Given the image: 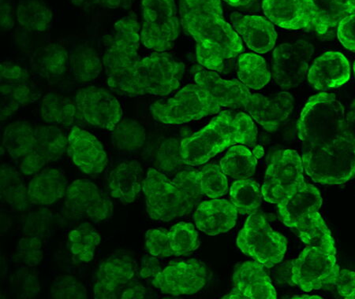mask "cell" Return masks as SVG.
I'll return each instance as SVG.
<instances>
[{"mask_svg":"<svg viewBox=\"0 0 355 299\" xmlns=\"http://www.w3.org/2000/svg\"><path fill=\"white\" fill-rule=\"evenodd\" d=\"M181 24L196 40L197 60L221 72L227 61L243 51L241 39L223 16L221 0H180Z\"/></svg>","mask_w":355,"mask_h":299,"instance_id":"obj_1","label":"cell"},{"mask_svg":"<svg viewBox=\"0 0 355 299\" xmlns=\"http://www.w3.org/2000/svg\"><path fill=\"white\" fill-rule=\"evenodd\" d=\"M193 74L196 84L209 91L220 107L248 112L269 132L277 131L293 112L294 98L288 91L274 96L252 93L239 80L223 79L202 66H194Z\"/></svg>","mask_w":355,"mask_h":299,"instance_id":"obj_2","label":"cell"},{"mask_svg":"<svg viewBox=\"0 0 355 299\" xmlns=\"http://www.w3.org/2000/svg\"><path fill=\"white\" fill-rule=\"evenodd\" d=\"M257 129L253 118L243 112L223 111L197 134L180 143L183 162L187 165L205 164L233 145L256 146Z\"/></svg>","mask_w":355,"mask_h":299,"instance_id":"obj_3","label":"cell"},{"mask_svg":"<svg viewBox=\"0 0 355 299\" xmlns=\"http://www.w3.org/2000/svg\"><path fill=\"white\" fill-rule=\"evenodd\" d=\"M142 191L148 216L162 222L190 214L203 195L199 171L194 170L181 171L170 179L163 172L151 168L143 181Z\"/></svg>","mask_w":355,"mask_h":299,"instance_id":"obj_4","label":"cell"},{"mask_svg":"<svg viewBox=\"0 0 355 299\" xmlns=\"http://www.w3.org/2000/svg\"><path fill=\"white\" fill-rule=\"evenodd\" d=\"M297 126L302 161L329 151L349 132L345 107L335 95L328 93L308 100Z\"/></svg>","mask_w":355,"mask_h":299,"instance_id":"obj_5","label":"cell"},{"mask_svg":"<svg viewBox=\"0 0 355 299\" xmlns=\"http://www.w3.org/2000/svg\"><path fill=\"white\" fill-rule=\"evenodd\" d=\"M322 205L318 189L306 183L299 192L277 205L278 215L306 245L335 246L330 230L319 214Z\"/></svg>","mask_w":355,"mask_h":299,"instance_id":"obj_6","label":"cell"},{"mask_svg":"<svg viewBox=\"0 0 355 299\" xmlns=\"http://www.w3.org/2000/svg\"><path fill=\"white\" fill-rule=\"evenodd\" d=\"M141 32L134 12L123 17L114 26L113 35L105 40L107 49L103 60L107 84L111 90L124 96L131 73L139 61Z\"/></svg>","mask_w":355,"mask_h":299,"instance_id":"obj_7","label":"cell"},{"mask_svg":"<svg viewBox=\"0 0 355 299\" xmlns=\"http://www.w3.org/2000/svg\"><path fill=\"white\" fill-rule=\"evenodd\" d=\"M184 72L183 63L168 53L143 57L131 73L124 96H168L180 87Z\"/></svg>","mask_w":355,"mask_h":299,"instance_id":"obj_8","label":"cell"},{"mask_svg":"<svg viewBox=\"0 0 355 299\" xmlns=\"http://www.w3.org/2000/svg\"><path fill=\"white\" fill-rule=\"evenodd\" d=\"M340 269L336 246H308L292 262V284L305 292L335 287Z\"/></svg>","mask_w":355,"mask_h":299,"instance_id":"obj_9","label":"cell"},{"mask_svg":"<svg viewBox=\"0 0 355 299\" xmlns=\"http://www.w3.org/2000/svg\"><path fill=\"white\" fill-rule=\"evenodd\" d=\"M150 110L157 122L181 125L218 114L220 106L209 91L197 84H191L167 101L153 103Z\"/></svg>","mask_w":355,"mask_h":299,"instance_id":"obj_10","label":"cell"},{"mask_svg":"<svg viewBox=\"0 0 355 299\" xmlns=\"http://www.w3.org/2000/svg\"><path fill=\"white\" fill-rule=\"evenodd\" d=\"M237 245L243 254L271 269L283 261L288 242L283 235L274 231L264 216L255 212L239 232Z\"/></svg>","mask_w":355,"mask_h":299,"instance_id":"obj_11","label":"cell"},{"mask_svg":"<svg viewBox=\"0 0 355 299\" xmlns=\"http://www.w3.org/2000/svg\"><path fill=\"white\" fill-rule=\"evenodd\" d=\"M304 167L299 153L280 150L272 156L261 187L266 202L279 204L294 195L305 185Z\"/></svg>","mask_w":355,"mask_h":299,"instance_id":"obj_12","label":"cell"},{"mask_svg":"<svg viewBox=\"0 0 355 299\" xmlns=\"http://www.w3.org/2000/svg\"><path fill=\"white\" fill-rule=\"evenodd\" d=\"M307 175L320 185H342L355 175V138L347 134L328 152L302 161Z\"/></svg>","mask_w":355,"mask_h":299,"instance_id":"obj_13","label":"cell"},{"mask_svg":"<svg viewBox=\"0 0 355 299\" xmlns=\"http://www.w3.org/2000/svg\"><path fill=\"white\" fill-rule=\"evenodd\" d=\"M141 42L146 48L163 53L180 35L175 0H142Z\"/></svg>","mask_w":355,"mask_h":299,"instance_id":"obj_14","label":"cell"},{"mask_svg":"<svg viewBox=\"0 0 355 299\" xmlns=\"http://www.w3.org/2000/svg\"><path fill=\"white\" fill-rule=\"evenodd\" d=\"M313 53V46L305 40L284 43L274 50L273 77L280 88L289 90L304 82Z\"/></svg>","mask_w":355,"mask_h":299,"instance_id":"obj_15","label":"cell"},{"mask_svg":"<svg viewBox=\"0 0 355 299\" xmlns=\"http://www.w3.org/2000/svg\"><path fill=\"white\" fill-rule=\"evenodd\" d=\"M76 103L85 122L92 127L112 131L122 120L123 110L116 96L96 86L78 91Z\"/></svg>","mask_w":355,"mask_h":299,"instance_id":"obj_16","label":"cell"},{"mask_svg":"<svg viewBox=\"0 0 355 299\" xmlns=\"http://www.w3.org/2000/svg\"><path fill=\"white\" fill-rule=\"evenodd\" d=\"M208 283V269L196 260L182 261L162 269L152 284L159 291L173 296L196 294Z\"/></svg>","mask_w":355,"mask_h":299,"instance_id":"obj_17","label":"cell"},{"mask_svg":"<svg viewBox=\"0 0 355 299\" xmlns=\"http://www.w3.org/2000/svg\"><path fill=\"white\" fill-rule=\"evenodd\" d=\"M65 206L73 217H87L95 223L105 221L112 215L111 199L89 180L74 181L67 187Z\"/></svg>","mask_w":355,"mask_h":299,"instance_id":"obj_18","label":"cell"},{"mask_svg":"<svg viewBox=\"0 0 355 299\" xmlns=\"http://www.w3.org/2000/svg\"><path fill=\"white\" fill-rule=\"evenodd\" d=\"M35 142L32 152L19 163V169L26 176L35 175L46 165L59 160L68 145L64 131L56 126L34 127Z\"/></svg>","mask_w":355,"mask_h":299,"instance_id":"obj_19","label":"cell"},{"mask_svg":"<svg viewBox=\"0 0 355 299\" xmlns=\"http://www.w3.org/2000/svg\"><path fill=\"white\" fill-rule=\"evenodd\" d=\"M265 266L259 262L239 264L233 274L232 289L225 299H276L277 294Z\"/></svg>","mask_w":355,"mask_h":299,"instance_id":"obj_20","label":"cell"},{"mask_svg":"<svg viewBox=\"0 0 355 299\" xmlns=\"http://www.w3.org/2000/svg\"><path fill=\"white\" fill-rule=\"evenodd\" d=\"M136 264L127 255H112L99 267L94 286L97 299H116L121 296L125 287L134 278Z\"/></svg>","mask_w":355,"mask_h":299,"instance_id":"obj_21","label":"cell"},{"mask_svg":"<svg viewBox=\"0 0 355 299\" xmlns=\"http://www.w3.org/2000/svg\"><path fill=\"white\" fill-rule=\"evenodd\" d=\"M69 154L77 167L88 175H97L105 170L107 156L104 147L89 131L78 126L68 136Z\"/></svg>","mask_w":355,"mask_h":299,"instance_id":"obj_22","label":"cell"},{"mask_svg":"<svg viewBox=\"0 0 355 299\" xmlns=\"http://www.w3.org/2000/svg\"><path fill=\"white\" fill-rule=\"evenodd\" d=\"M231 21L238 35L254 53H267L276 45L277 33L273 23L264 17L234 12Z\"/></svg>","mask_w":355,"mask_h":299,"instance_id":"obj_23","label":"cell"},{"mask_svg":"<svg viewBox=\"0 0 355 299\" xmlns=\"http://www.w3.org/2000/svg\"><path fill=\"white\" fill-rule=\"evenodd\" d=\"M350 78V63L345 55L336 51H328L318 57L308 72L309 82L318 91L339 88Z\"/></svg>","mask_w":355,"mask_h":299,"instance_id":"obj_24","label":"cell"},{"mask_svg":"<svg viewBox=\"0 0 355 299\" xmlns=\"http://www.w3.org/2000/svg\"><path fill=\"white\" fill-rule=\"evenodd\" d=\"M238 211L232 202L213 199L200 203L193 219L200 231L216 235L230 231L236 224Z\"/></svg>","mask_w":355,"mask_h":299,"instance_id":"obj_25","label":"cell"},{"mask_svg":"<svg viewBox=\"0 0 355 299\" xmlns=\"http://www.w3.org/2000/svg\"><path fill=\"white\" fill-rule=\"evenodd\" d=\"M262 8L269 21L285 30L310 28L306 0H263Z\"/></svg>","mask_w":355,"mask_h":299,"instance_id":"obj_26","label":"cell"},{"mask_svg":"<svg viewBox=\"0 0 355 299\" xmlns=\"http://www.w3.org/2000/svg\"><path fill=\"white\" fill-rule=\"evenodd\" d=\"M143 170L135 160L119 164L110 175V190L112 197L123 205L135 202L142 188Z\"/></svg>","mask_w":355,"mask_h":299,"instance_id":"obj_27","label":"cell"},{"mask_svg":"<svg viewBox=\"0 0 355 299\" xmlns=\"http://www.w3.org/2000/svg\"><path fill=\"white\" fill-rule=\"evenodd\" d=\"M67 189L64 172L57 168H45L38 172L28 183V199L31 204L51 205L65 197Z\"/></svg>","mask_w":355,"mask_h":299,"instance_id":"obj_28","label":"cell"},{"mask_svg":"<svg viewBox=\"0 0 355 299\" xmlns=\"http://www.w3.org/2000/svg\"><path fill=\"white\" fill-rule=\"evenodd\" d=\"M311 25L309 30L324 35L351 11L341 0H306Z\"/></svg>","mask_w":355,"mask_h":299,"instance_id":"obj_29","label":"cell"},{"mask_svg":"<svg viewBox=\"0 0 355 299\" xmlns=\"http://www.w3.org/2000/svg\"><path fill=\"white\" fill-rule=\"evenodd\" d=\"M0 194L1 201L15 210L25 211L31 203L28 188L23 183L19 172L6 163L1 165Z\"/></svg>","mask_w":355,"mask_h":299,"instance_id":"obj_30","label":"cell"},{"mask_svg":"<svg viewBox=\"0 0 355 299\" xmlns=\"http://www.w3.org/2000/svg\"><path fill=\"white\" fill-rule=\"evenodd\" d=\"M34 142V128L25 120L10 124L3 132V145L10 157L18 163L32 152Z\"/></svg>","mask_w":355,"mask_h":299,"instance_id":"obj_31","label":"cell"},{"mask_svg":"<svg viewBox=\"0 0 355 299\" xmlns=\"http://www.w3.org/2000/svg\"><path fill=\"white\" fill-rule=\"evenodd\" d=\"M53 19V11L43 0H20L17 8V19L28 32H45Z\"/></svg>","mask_w":355,"mask_h":299,"instance_id":"obj_32","label":"cell"},{"mask_svg":"<svg viewBox=\"0 0 355 299\" xmlns=\"http://www.w3.org/2000/svg\"><path fill=\"white\" fill-rule=\"evenodd\" d=\"M272 73L262 57L255 53L239 55L238 78L248 89L260 90L270 82Z\"/></svg>","mask_w":355,"mask_h":299,"instance_id":"obj_33","label":"cell"},{"mask_svg":"<svg viewBox=\"0 0 355 299\" xmlns=\"http://www.w3.org/2000/svg\"><path fill=\"white\" fill-rule=\"evenodd\" d=\"M76 103L69 98L51 91L42 100L41 114L46 123L69 127L76 114Z\"/></svg>","mask_w":355,"mask_h":299,"instance_id":"obj_34","label":"cell"},{"mask_svg":"<svg viewBox=\"0 0 355 299\" xmlns=\"http://www.w3.org/2000/svg\"><path fill=\"white\" fill-rule=\"evenodd\" d=\"M70 66L74 78L79 83L94 82L102 70L99 55L87 44L79 45L73 50L70 55Z\"/></svg>","mask_w":355,"mask_h":299,"instance_id":"obj_35","label":"cell"},{"mask_svg":"<svg viewBox=\"0 0 355 299\" xmlns=\"http://www.w3.org/2000/svg\"><path fill=\"white\" fill-rule=\"evenodd\" d=\"M257 161L248 147L234 145L220 161V167L226 176L233 179H245L254 174Z\"/></svg>","mask_w":355,"mask_h":299,"instance_id":"obj_36","label":"cell"},{"mask_svg":"<svg viewBox=\"0 0 355 299\" xmlns=\"http://www.w3.org/2000/svg\"><path fill=\"white\" fill-rule=\"evenodd\" d=\"M68 241L73 260L87 263L94 260L101 235L90 223L85 222L69 233Z\"/></svg>","mask_w":355,"mask_h":299,"instance_id":"obj_37","label":"cell"},{"mask_svg":"<svg viewBox=\"0 0 355 299\" xmlns=\"http://www.w3.org/2000/svg\"><path fill=\"white\" fill-rule=\"evenodd\" d=\"M231 202L239 214L252 215L259 208L262 203L261 188L251 178L236 180L230 190Z\"/></svg>","mask_w":355,"mask_h":299,"instance_id":"obj_38","label":"cell"},{"mask_svg":"<svg viewBox=\"0 0 355 299\" xmlns=\"http://www.w3.org/2000/svg\"><path fill=\"white\" fill-rule=\"evenodd\" d=\"M112 132L113 146L125 153L139 151L146 139L145 128L132 119H122Z\"/></svg>","mask_w":355,"mask_h":299,"instance_id":"obj_39","label":"cell"},{"mask_svg":"<svg viewBox=\"0 0 355 299\" xmlns=\"http://www.w3.org/2000/svg\"><path fill=\"white\" fill-rule=\"evenodd\" d=\"M37 62V70L43 77L57 78L67 71L70 64V55L64 46L50 44L40 53Z\"/></svg>","mask_w":355,"mask_h":299,"instance_id":"obj_40","label":"cell"},{"mask_svg":"<svg viewBox=\"0 0 355 299\" xmlns=\"http://www.w3.org/2000/svg\"><path fill=\"white\" fill-rule=\"evenodd\" d=\"M1 120H7L33 101L32 90L28 84H1Z\"/></svg>","mask_w":355,"mask_h":299,"instance_id":"obj_41","label":"cell"},{"mask_svg":"<svg viewBox=\"0 0 355 299\" xmlns=\"http://www.w3.org/2000/svg\"><path fill=\"white\" fill-rule=\"evenodd\" d=\"M169 233L175 256L190 255L198 248V233L191 223H178L169 230Z\"/></svg>","mask_w":355,"mask_h":299,"instance_id":"obj_42","label":"cell"},{"mask_svg":"<svg viewBox=\"0 0 355 299\" xmlns=\"http://www.w3.org/2000/svg\"><path fill=\"white\" fill-rule=\"evenodd\" d=\"M200 187L203 194L211 199H218L227 192L228 183L220 165L209 164L199 171Z\"/></svg>","mask_w":355,"mask_h":299,"instance_id":"obj_43","label":"cell"},{"mask_svg":"<svg viewBox=\"0 0 355 299\" xmlns=\"http://www.w3.org/2000/svg\"><path fill=\"white\" fill-rule=\"evenodd\" d=\"M43 245L42 239L31 235L20 239L17 246L15 260L26 267L33 268L42 262Z\"/></svg>","mask_w":355,"mask_h":299,"instance_id":"obj_44","label":"cell"},{"mask_svg":"<svg viewBox=\"0 0 355 299\" xmlns=\"http://www.w3.org/2000/svg\"><path fill=\"white\" fill-rule=\"evenodd\" d=\"M157 163L160 170L169 174L182 169L185 163L182 157L180 143L174 139L164 141L158 150Z\"/></svg>","mask_w":355,"mask_h":299,"instance_id":"obj_45","label":"cell"},{"mask_svg":"<svg viewBox=\"0 0 355 299\" xmlns=\"http://www.w3.org/2000/svg\"><path fill=\"white\" fill-rule=\"evenodd\" d=\"M51 296L54 298H87V291L84 285L71 275H62L51 285Z\"/></svg>","mask_w":355,"mask_h":299,"instance_id":"obj_46","label":"cell"},{"mask_svg":"<svg viewBox=\"0 0 355 299\" xmlns=\"http://www.w3.org/2000/svg\"><path fill=\"white\" fill-rule=\"evenodd\" d=\"M146 242L150 255L159 258L175 256L171 247L168 230L150 229L146 235Z\"/></svg>","mask_w":355,"mask_h":299,"instance_id":"obj_47","label":"cell"},{"mask_svg":"<svg viewBox=\"0 0 355 299\" xmlns=\"http://www.w3.org/2000/svg\"><path fill=\"white\" fill-rule=\"evenodd\" d=\"M30 79L27 71L19 63L15 62H3L0 65V80L1 84H27Z\"/></svg>","mask_w":355,"mask_h":299,"instance_id":"obj_48","label":"cell"},{"mask_svg":"<svg viewBox=\"0 0 355 299\" xmlns=\"http://www.w3.org/2000/svg\"><path fill=\"white\" fill-rule=\"evenodd\" d=\"M337 35L347 49L355 53V12L347 15L340 21Z\"/></svg>","mask_w":355,"mask_h":299,"instance_id":"obj_49","label":"cell"},{"mask_svg":"<svg viewBox=\"0 0 355 299\" xmlns=\"http://www.w3.org/2000/svg\"><path fill=\"white\" fill-rule=\"evenodd\" d=\"M335 287L343 298L355 299V273L347 269H340Z\"/></svg>","mask_w":355,"mask_h":299,"instance_id":"obj_50","label":"cell"},{"mask_svg":"<svg viewBox=\"0 0 355 299\" xmlns=\"http://www.w3.org/2000/svg\"><path fill=\"white\" fill-rule=\"evenodd\" d=\"M162 264L157 257L146 256L143 257L141 262L140 275L142 279L153 281L162 271Z\"/></svg>","mask_w":355,"mask_h":299,"instance_id":"obj_51","label":"cell"},{"mask_svg":"<svg viewBox=\"0 0 355 299\" xmlns=\"http://www.w3.org/2000/svg\"><path fill=\"white\" fill-rule=\"evenodd\" d=\"M31 267H27V273H23L21 271L19 275L20 283L23 293H24L25 298H32L38 295L40 291V286L37 275L31 273L30 270Z\"/></svg>","mask_w":355,"mask_h":299,"instance_id":"obj_52","label":"cell"},{"mask_svg":"<svg viewBox=\"0 0 355 299\" xmlns=\"http://www.w3.org/2000/svg\"><path fill=\"white\" fill-rule=\"evenodd\" d=\"M1 15H0V19H1V30L7 31L11 30L15 26V21L13 20V10L12 5L7 0H1Z\"/></svg>","mask_w":355,"mask_h":299,"instance_id":"obj_53","label":"cell"},{"mask_svg":"<svg viewBox=\"0 0 355 299\" xmlns=\"http://www.w3.org/2000/svg\"><path fill=\"white\" fill-rule=\"evenodd\" d=\"M146 296V289H145V287L139 284V283H135V282H132V283H129L127 287H125L120 298H144Z\"/></svg>","mask_w":355,"mask_h":299,"instance_id":"obj_54","label":"cell"},{"mask_svg":"<svg viewBox=\"0 0 355 299\" xmlns=\"http://www.w3.org/2000/svg\"><path fill=\"white\" fill-rule=\"evenodd\" d=\"M132 0H92V3L107 9L128 8Z\"/></svg>","mask_w":355,"mask_h":299,"instance_id":"obj_55","label":"cell"},{"mask_svg":"<svg viewBox=\"0 0 355 299\" xmlns=\"http://www.w3.org/2000/svg\"><path fill=\"white\" fill-rule=\"evenodd\" d=\"M346 125L349 132L355 138V100L346 114Z\"/></svg>","mask_w":355,"mask_h":299,"instance_id":"obj_56","label":"cell"},{"mask_svg":"<svg viewBox=\"0 0 355 299\" xmlns=\"http://www.w3.org/2000/svg\"><path fill=\"white\" fill-rule=\"evenodd\" d=\"M223 1L234 8H243L250 4L254 0H223Z\"/></svg>","mask_w":355,"mask_h":299,"instance_id":"obj_57","label":"cell"},{"mask_svg":"<svg viewBox=\"0 0 355 299\" xmlns=\"http://www.w3.org/2000/svg\"><path fill=\"white\" fill-rule=\"evenodd\" d=\"M252 152H253L257 160H259L261 159L263 156H264L265 150L261 145H256L254 147L253 151H252Z\"/></svg>","mask_w":355,"mask_h":299,"instance_id":"obj_58","label":"cell"},{"mask_svg":"<svg viewBox=\"0 0 355 299\" xmlns=\"http://www.w3.org/2000/svg\"><path fill=\"white\" fill-rule=\"evenodd\" d=\"M352 13L355 12V0H341Z\"/></svg>","mask_w":355,"mask_h":299,"instance_id":"obj_59","label":"cell"},{"mask_svg":"<svg viewBox=\"0 0 355 299\" xmlns=\"http://www.w3.org/2000/svg\"><path fill=\"white\" fill-rule=\"evenodd\" d=\"M71 1L77 7H87L88 4L92 3V0H71Z\"/></svg>","mask_w":355,"mask_h":299,"instance_id":"obj_60","label":"cell"},{"mask_svg":"<svg viewBox=\"0 0 355 299\" xmlns=\"http://www.w3.org/2000/svg\"><path fill=\"white\" fill-rule=\"evenodd\" d=\"M292 298H322L317 296H295L294 297H292Z\"/></svg>","mask_w":355,"mask_h":299,"instance_id":"obj_61","label":"cell"},{"mask_svg":"<svg viewBox=\"0 0 355 299\" xmlns=\"http://www.w3.org/2000/svg\"><path fill=\"white\" fill-rule=\"evenodd\" d=\"M354 73H355V62H354Z\"/></svg>","mask_w":355,"mask_h":299,"instance_id":"obj_62","label":"cell"}]
</instances>
